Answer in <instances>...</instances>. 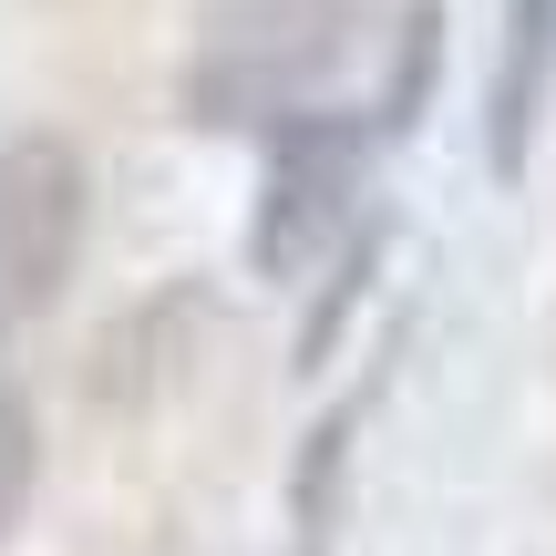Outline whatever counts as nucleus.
Returning a JSON list of instances; mask_svg holds the SVG:
<instances>
[{"instance_id": "1", "label": "nucleus", "mask_w": 556, "mask_h": 556, "mask_svg": "<svg viewBox=\"0 0 556 556\" xmlns=\"http://www.w3.org/2000/svg\"><path fill=\"white\" fill-rule=\"evenodd\" d=\"M361 52V0H197L186 41V124H289L319 114L340 62Z\"/></svg>"}, {"instance_id": "2", "label": "nucleus", "mask_w": 556, "mask_h": 556, "mask_svg": "<svg viewBox=\"0 0 556 556\" xmlns=\"http://www.w3.org/2000/svg\"><path fill=\"white\" fill-rule=\"evenodd\" d=\"M371 114H289L268 135V186H258V227H248V258L268 278H299L330 258V238L361 227V176H371Z\"/></svg>"}, {"instance_id": "3", "label": "nucleus", "mask_w": 556, "mask_h": 556, "mask_svg": "<svg viewBox=\"0 0 556 556\" xmlns=\"http://www.w3.org/2000/svg\"><path fill=\"white\" fill-rule=\"evenodd\" d=\"M83 258V155L62 135L0 144V340L31 330Z\"/></svg>"}, {"instance_id": "4", "label": "nucleus", "mask_w": 556, "mask_h": 556, "mask_svg": "<svg viewBox=\"0 0 556 556\" xmlns=\"http://www.w3.org/2000/svg\"><path fill=\"white\" fill-rule=\"evenodd\" d=\"M546 73H556V0H505V62H495V114H484L495 176H526V144H536V114H546Z\"/></svg>"}, {"instance_id": "5", "label": "nucleus", "mask_w": 556, "mask_h": 556, "mask_svg": "<svg viewBox=\"0 0 556 556\" xmlns=\"http://www.w3.org/2000/svg\"><path fill=\"white\" fill-rule=\"evenodd\" d=\"M381 248H392V217H361L351 238H340V268L319 278V309H309V330H299V371H319V361H330V340H340V319L361 309V289H371V268H381Z\"/></svg>"}, {"instance_id": "6", "label": "nucleus", "mask_w": 556, "mask_h": 556, "mask_svg": "<svg viewBox=\"0 0 556 556\" xmlns=\"http://www.w3.org/2000/svg\"><path fill=\"white\" fill-rule=\"evenodd\" d=\"M422 83H433V0L402 11V73H392V93L371 103L381 135H413V124H422Z\"/></svg>"}, {"instance_id": "7", "label": "nucleus", "mask_w": 556, "mask_h": 556, "mask_svg": "<svg viewBox=\"0 0 556 556\" xmlns=\"http://www.w3.org/2000/svg\"><path fill=\"white\" fill-rule=\"evenodd\" d=\"M31 475H41V422H31V402L0 381V536H11L21 505H31Z\"/></svg>"}, {"instance_id": "8", "label": "nucleus", "mask_w": 556, "mask_h": 556, "mask_svg": "<svg viewBox=\"0 0 556 556\" xmlns=\"http://www.w3.org/2000/svg\"><path fill=\"white\" fill-rule=\"evenodd\" d=\"M299 556H319V536H299Z\"/></svg>"}]
</instances>
